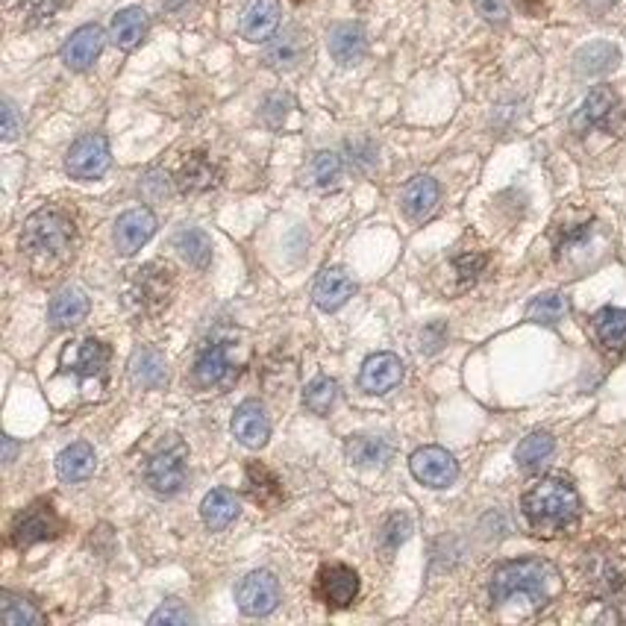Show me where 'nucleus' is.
<instances>
[{
    "label": "nucleus",
    "instance_id": "nucleus-1",
    "mask_svg": "<svg viewBox=\"0 0 626 626\" xmlns=\"http://www.w3.org/2000/svg\"><path fill=\"white\" fill-rule=\"evenodd\" d=\"M521 509L535 535H556L577 524L579 494L571 482L547 477V480L535 482L524 494Z\"/></svg>",
    "mask_w": 626,
    "mask_h": 626
},
{
    "label": "nucleus",
    "instance_id": "nucleus-2",
    "mask_svg": "<svg viewBox=\"0 0 626 626\" xmlns=\"http://www.w3.org/2000/svg\"><path fill=\"white\" fill-rule=\"evenodd\" d=\"M559 591V574L544 559H518L506 562L491 577V600L497 606L512 597H527L532 606H544Z\"/></svg>",
    "mask_w": 626,
    "mask_h": 626
},
{
    "label": "nucleus",
    "instance_id": "nucleus-3",
    "mask_svg": "<svg viewBox=\"0 0 626 626\" xmlns=\"http://www.w3.org/2000/svg\"><path fill=\"white\" fill-rule=\"evenodd\" d=\"M74 241V221L68 212L48 206L39 209L27 218L24 233H21V247L27 250V256L33 262H56L68 253Z\"/></svg>",
    "mask_w": 626,
    "mask_h": 626
},
{
    "label": "nucleus",
    "instance_id": "nucleus-4",
    "mask_svg": "<svg viewBox=\"0 0 626 626\" xmlns=\"http://www.w3.org/2000/svg\"><path fill=\"white\" fill-rule=\"evenodd\" d=\"M186 474H189V450L177 438L168 447L156 450L145 465L147 485L159 497H174L186 485Z\"/></svg>",
    "mask_w": 626,
    "mask_h": 626
},
{
    "label": "nucleus",
    "instance_id": "nucleus-5",
    "mask_svg": "<svg viewBox=\"0 0 626 626\" xmlns=\"http://www.w3.org/2000/svg\"><path fill=\"white\" fill-rule=\"evenodd\" d=\"M62 532V518L56 515V509L50 506L48 500H39L33 503L30 509H24L15 524H12V544L18 550L24 547H33L39 541H50Z\"/></svg>",
    "mask_w": 626,
    "mask_h": 626
},
{
    "label": "nucleus",
    "instance_id": "nucleus-6",
    "mask_svg": "<svg viewBox=\"0 0 626 626\" xmlns=\"http://www.w3.org/2000/svg\"><path fill=\"white\" fill-rule=\"evenodd\" d=\"M236 603H239L241 612L250 615V618L271 615L280 606V582L268 571H253L239 582Z\"/></svg>",
    "mask_w": 626,
    "mask_h": 626
},
{
    "label": "nucleus",
    "instance_id": "nucleus-7",
    "mask_svg": "<svg viewBox=\"0 0 626 626\" xmlns=\"http://www.w3.org/2000/svg\"><path fill=\"white\" fill-rule=\"evenodd\" d=\"M109 162V142L103 136H83L68 150L65 168L74 180H97L109 171Z\"/></svg>",
    "mask_w": 626,
    "mask_h": 626
},
{
    "label": "nucleus",
    "instance_id": "nucleus-8",
    "mask_svg": "<svg viewBox=\"0 0 626 626\" xmlns=\"http://www.w3.org/2000/svg\"><path fill=\"white\" fill-rule=\"evenodd\" d=\"M171 294H174V280H171V268H168V265L150 262V265L136 271L130 297H136V303H139L145 312H159V309H165L168 300H171Z\"/></svg>",
    "mask_w": 626,
    "mask_h": 626
},
{
    "label": "nucleus",
    "instance_id": "nucleus-9",
    "mask_svg": "<svg viewBox=\"0 0 626 626\" xmlns=\"http://www.w3.org/2000/svg\"><path fill=\"white\" fill-rule=\"evenodd\" d=\"M309 53V33L297 24L286 27L283 33H274L265 45V62L274 71H294Z\"/></svg>",
    "mask_w": 626,
    "mask_h": 626
},
{
    "label": "nucleus",
    "instance_id": "nucleus-10",
    "mask_svg": "<svg viewBox=\"0 0 626 626\" xmlns=\"http://www.w3.org/2000/svg\"><path fill=\"white\" fill-rule=\"evenodd\" d=\"M412 474L415 480L430 485V488H447L450 482L459 477V465L456 459L444 450V447H421L412 456Z\"/></svg>",
    "mask_w": 626,
    "mask_h": 626
},
{
    "label": "nucleus",
    "instance_id": "nucleus-11",
    "mask_svg": "<svg viewBox=\"0 0 626 626\" xmlns=\"http://www.w3.org/2000/svg\"><path fill=\"white\" fill-rule=\"evenodd\" d=\"M315 591H318V597L327 606L347 609L356 600V594H359V574L353 568H347V565H327L318 574Z\"/></svg>",
    "mask_w": 626,
    "mask_h": 626
},
{
    "label": "nucleus",
    "instance_id": "nucleus-12",
    "mask_svg": "<svg viewBox=\"0 0 626 626\" xmlns=\"http://www.w3.org/2000/svg\"><path fill=\"white\" fill-rule=\"evenodd\" d=\"M156 233V215L139 206V209H130L118 218L115 224V244L124 256H133L136 250H142L147 241L153 239Z\"/></svg>",
    "mask_w": 626,
    "mask_h": 626
},
{
    "label": "nucleus",
    "instance_id": "nucleus-13",
    "mask_svg": "<svg viewBox=\"0 0 626 626\" xmlns=\"http://www.w3.org/2000/svg\"><path fill=\"white\" fill-rule=\"evenodd\" d=\"M280 27V0H250L241 12L239 30L247 42H268Z\"/></svg>",
    "mask_w": 626,
    "mask_h": 626
},
{
    "label": "nucleus",
    "instance_id": "nucleus-14",
    "mask_svg": "<svg viewBox=\"0 0 626 626\" xmlns=\"http://www.w3.org/2000/svg\"><path fill=\"white\" fill-rule=\"evenodd\" d=\"M103 50V30L97 24H86L80 30H74L62 48V62L71 68V71H86L95 65V59Z\"/></svg>",
    "mask_w": 626,
    "mask_h": 626
},
{
    "label": "nucleus",
    "instance_id": "nucleus-15",
    "mask_svg": "<svg viewBox=\"0 0 626 626\" xmlns=\"http://www.w3.org/2000/svg\"><path fill=\"white\" fill-rule=\"evenodd\" d=\"M615 112H618L615 92L609 86H597L591 95L585 97V103L579 106V112L574 115V130L577 133H588V130H597V127H609Z\"/></svg>",
    "mask_w": 626,
    "mask_h": 626
},
{
    "label": "nucleus",
    "instance_id": "nucleus-16",
    "mask_svg": "<svg viewBox=\"0 0 626 626\" xmlns=\"http://www.w3.org/2000/svg\"><path fill=\"white\" fill-rule=\"evenodd\" d=\"M230 374H233V365H230L227 347L221 341H206L197 350V359H194V380H197V386H221V383L230 380Z\"/></svg>",
    "mask_w": 626,
    "mask_h": 626
},
{
    "label": "nucleus",
    "instance_id": "nucleus-17",
    "mask_svg": "<svg viewBox=\"0 0 626 626\" xmlns=\"http://www.w3.org/2000/svg\"><path fill=\"white\" fill-rule=\"evenodd\" d=\"M403 380V362L394 353H377L362 365L359 383L368 394H388Z\"/></svg>",
    "mask_w": 626,
    "mask_h": 626
},
{
    "label": "nucleus",
    "instance_id": "nucleus-18",
    "mask_svg": "<svg viewBox=\"0 0 626 626\" xmlns=\"http://www.w3.org/2000/svg\"><path fill=\"white\" fill-rule=\"evenodd\" d=\"M233 435L239 438L244 447H250V450H259L268 441L271 424H268L265 409L256 400H244L239 409H236V415H233Z\"/></svg>",
    "mask_w": 626,
    "mask_h": 626
},
{
    "label": "nucleus",
    "instance_id": "nucleus-19",
    "mask_svg": "<svg viewBox=\"0 0 626 626\" xmlns=\"http://www.w3.org/2000/svg\"><path fill=\"white\" fill-rule=\"evenodd\" d=\"M353 280L341 271V268H324L321 271V277L315 280V291H312V297H315V303L324 309V312H336L341 309L350 297H353Z\"/></svg>",
    "mask_w": 626,
    "mask_h": 626
},
{
    "label": "nucleus",
    "instance_id": "nucleus-20",
    "mask_svg": "<svg viewBox=\"0 0 626 626\" xmlns=\"http://www.w3.org/2000/svg\"><path fill=\"white\" fill-rule=\"evenodd\" d=\"M330 53L338 65H356L368 53V36L359 24H336L330 30Z\"/></svg>",
    "mask_w": 626,
    "mask_h": 626
},
{
    "label": "nucleus",
    "instance_id": "nucleus-21",
    "mask_svg": "<svg viewBox=\"0 0 626 626\" xmlns=\"http://www.w3.org/2000/svg\"><path fill=\"white\" fill-rule=\"evenodd\" d=\"M241 506L239 497L230 491V488H212L203 503H200V515H203V524L209 530H227L236 518H239Z\"/></svg>",
    "mask_w": 626,
    "mask_h": 626
},
{
    "label": "nucleus",
    "instance_id": "nucleus-22",
    "mask_svg": "<svg viewBox=\"0 0 626 626\" xmlns=\"http://www.w3.org/2000/svg\"><path fill=\"white\" fill-rule=\"evenodd\" d=\"M438 183L433 177H412L403 194H400V203H403V212L412 218V221H424L433 215V209L438 206Z\"/></svg>",
    "mask_w": 626,
    "mask_h": 626
},
{
    "label": "nucleus",
    "instance_id": "nucleus-23",
    "mask_svg": "<svg viewBox=\"0 0 626 626\" xmlns=\"http://www.w3.org/2000/svg\"><path fill=\"white\" fill-rule=\"evenodd\" d=\"M218 183V168L212 165V159L206 153H189L177 171V186L180 192H209Z\"/></svg>",
    "mask_w": 626,
    "mask_h": 626
},
{
    "label": "nucleus",
    "instance_id": "nucleus-24",
    "mask_svg": "<svg viewBox=\"0 0 626 626\" xmlns=\"http://www.w3.org/2000/svg\"><path fill=\"white\" fill-rule=\"evenodd\" d=\"M89 315V297L80 289H62L50 300V324L56 330L77 327Z\"/></svg>",
    "mask_w": 626,
    "mask_h": 626
},
{
    "label": "nucleus",
    "instance_id": "nucleus-25",
    "mask_svg": "<svg viewBox=\"0 0 626 626\" xmlns=\"http://www.w3.org/2000/svg\"><path fill=\"white\" fill-rule=\"evenodd\" d=\"M621 62V53L612 42H591L585 48H579L574 56V65H577L579 77H600V74H609L615 71Z\"/></svg>",
    "mask_w": 626,
    "mask_h": 626
},
{
    "label": "nucleus",
    "instance_id": "nucleus-26",
    "mask_svg": "<svg viewBox=\"0 0 626 626\" xmlns=\"http://www.w3.org/2000/svg\"><path fill=\"white\" fill-rule=\"evenodd\" d=\"M56 471H59V477L65 482L89 480L92 471H95V450H92V444L77 441V444L65 447L56 456Z\"/></svg>",
    "mask_w": 626,
    "mask_h": 626
},
{
    "label": "nucleus",
    "instance_id": "nucleus-27",
    "mask_svg": "<svg viewBox=\"0 0 626 626\" xmlns=\"http://www.w3.org/2000/svg\"><path fill=\"white\" fill-rule=\"evenodd\" d=\"M112 42L121 50H133L136 45H142V39L147 36V12L139 6H130V9H121L115 18H112Z\"/></svg>",
    "mask_w": 626,
    "mask_h": 626
},
{
    "label": "nucleus",
    "instance_id": "nucleus-28",
    "mask_svg": "<svg viewBox=\"0 0 626 626\" xmlns=\"http://www.w3.org/2000/svg\"><path fill=\"white\" fill-rule=\"evenodd\" d=\"M391 453H394V447L386 438H377V435H356L347 441V459L356 468H380L391 459Z\"/></svg>",
    "mask_w": 626,
    "mask_h": 626
},
{
    "label": "nucleus",
    "instance_id": "nucleus-29",
    "mask_svg": "<svg viewBox=\"0 0 626 626\" xmlns=\"http://www.w3.org/2000/svg\"><path fill=\"white\" fill-rule=\"evenodd\" d=\"M65 362H71V371L74 374L95 377V374H103V368L109 362V347L103 341H97V338H86L74 350L65 353Z\"/></svg>",
    "mask_w": 626,
    "mask_h": 626
},
{
    "label": "nucleus",
    "instance_id": "nucleus-30",
    "mask_svg": "<svg viewBox=\"0 0 626 626\" xmlns=\"http://www.w3.org/2000/svg\"><path fill=\"white\" fill-rule=\"evenodd\" d=\"M130 377L139 388H162L168 383V371H165V359L156 350H139L130 362Z\"/></svg>",
    "mask_w": 626,
    "mask_h": 626
},
{
    "label": "nucleus",
    "instance_id": "nucleus-31",
    "mask_svg": "<svg viewBox=\"0 0 626 626\" xmlns=\"http://www.w3.org/2000/svg\"><path fill=\"white\" fill-rule=\"evenodd\" d=\"M247 485H250V494L259 506L265 509H274L280 500H283V485L280 480L259 462H250L247 465Z\"/></svg>",
    "mask_w": 626,
    "mask_h": 626
},
{
    "label": "nucleus",
    "instance_id": "nucleus-32",
    "mask_svg": "<svg viewBox=\"0 0 626 626\" xmlns=\"http://www.w3.org/2000/svg\"><path fill=\"white\" fill-rule=\"evenodd\" d=\"M594 333L603 347L624 350L626 347V309H600L594 315Z\"/></svg>",
    "mask_w": 626,
    "mask_h": 626
},
{
    "label": "nucleus",
    "instance_id": "nucleus-33",
    "mask_svg": "<svg viewBox=\"0 0 626 626\" xmlns=\"http://www.w3.org/2000/svg\"><path fill=\"white\" fill-rule=\"evenodd\" d=\"M0 624L36 626L42 624V612H39L30 600L18 597V594H12V591H3V594H0Z\"/></svg>",
    "mask_w": 626,
    "mask_h": 626
},
{
    "label": "nucleus",
    "instance_id": "nucleus-34",
    "mask_svg": "<svg viewBox=\"0 0 626 626\" xmlns=\"http://www.w3.org/2000/svg\"><path fill=\"white\" fill-rule=\"evenodd\" d=\"M553 450H556L553 435L532 433L521 441V447H518L515 459H518V465H521L524 471H535V468H541V465L553 456Z\"/></svg>",
    "mask_w": 626,
    "mask_h": 626
},
{
    "label": "nucleus",
    "instance_id": "nucleus-35",
    "mask_svg": "<svg viewBox=\"0 0 626 626\" xmlns=\"http://www.w3.org/2000/svg\"><path fill=\"white\" fill-rule=\"evenodd\" d=\"M338 397V386L336 380L330 377H318L312 380L306 391H303V406L312 412V415H330V409L336 406Z\"/></svg>",
    "mask_w": 626,
    "mask_h": 626
},
{
    "label": "nucleus",
    "instance_id": "nucleus-36",
    "mask_svg": "<svg viewBox=\"0 0 626 626\" xmlns=\"http://www.w3.org/2000/svg\"><path fill=\"white\" fill-rule=\"evenodd\" d=\"M527 315H530V321H535V324H547V327H553V324H559V321L568 315V300H565L562 294H556V291L541 294V297H535V300H532L530 309H527Z\"/></svg>",
    "mask_w": 626,
    "mask_h": 626
},
{
    "label": "nucleus",
    "instance_id": "nucleus-37",
    "mask_svg": "<svg viewBox=\"0 0 626 626\" xmlns=\"http://www.w3.org/2000/svg\"><path fill=\"white\" fill-rule=\"evenodd\" d=\"M177 250L183 253V259H189L197 268H206L212 259V244L206 239V233H200V230H183L177 236Z\"/></svg>",
    "mask_w": 626,
    "mask_h": 626
},
{
    "label": "nucleus",
    "instance_id": "nucleus-38",
    "mask_svg": "<svg viewBox=\"0 0 626 626\" xmlns=\"http://www.w3.org/2000/svg\"><path fill=\"white\" fill-rule=\"evenodd\" d=\"M312 177H315V183L324 186V189L336 186V180L341 177V159H338L336 153H327V150L318 153L315 162H312Z\"/></svg>",
    "mask_w": 626,
    "mask_h": 626
},
{
    "label": "nucleus",
    "instance_id": "nucleus-39",
    "mask_svg": "<svg viewBox=\"0 0 626 626\" xmlns=\"http://www.w3.org/2000/svg\"><path fill=\"white\" fill-rule=\"evenodd\" d=\"M62 3L65 0H21V9H24L27 24L30 27H39V24H45V21H50L59 12Z\"/></svg>",
    "mask_w": 626,
    "mask_h": 626
},
{
    "label": "nucleus",
    "instance_id": "nucleus-40",
    "mask_svg": "<svg viewBox=\"0 0 626 626\" xmlns=\"http://www.w3.org/2000/svg\"><path fill=\"white\" fill-rule=\"evenodd\" d=\"M192 612L183 606V603H177V600H168L165 606H159L153 615H150V624H174V626H183V624H192Z\"/></svg>",
    "mask_w": 626,
    "mask_h": 626
},
{
    "label": "nucleus",
    "instance_id": "nucleus-41",
    "mask_svg": "<svg viewBox=\"0 0 626 626\" xmlns=\"http://www.w3.org/2000/svg\"><path fill=\"white\" fill-rule=\"evenodd\" d=\"M485 256L482 253H465V256H456V271H459V280L462 283H474L477 277L482 274V268H485Z\"/></svg>",
    "mask_w": 626,
    "mask_h": 626
},
{
    "label": "nucleus",
    "instance_id": "nucleus-42",
    "mask_svg": "<svg viewBox=\"0 0 626 626\" xmlns=\"http://www.w3.org/2000/svg\"><path fill=\"white\" fill-rule=\"evenodd\" d=\"M291 100L286 95H271L265 100V121L271 127H280L286 121V112H289Z\"/></svg>",
    "mask_w": 626,
    "mask_h": 626
},
{
    "label": "nucleus",
    "instance_id": "nucleus-43",
    "mask_svg": "<svg viewBox=\"0 0 626 626\" xmlns=\"http://www.w3.org/2000/svg\"><path fill=\"white\" fill-rule=\"evenodd\" d=\"M474 6L485 21H506L509 15V0H474Z\"/></svg>",
    "mask_w": 626,
    "mask_h": 626
},
{
    "label": "nucleus",
    "instance_id": "nucleus-44",
    "mask_svg": "<svg viewBox=\"0 0 626 626\" xmlns=\"http://www.w3.org/2000/svg\"><path fill=\"white\" fill-rule=\"evenodd\" d=\"M15 133H18V118H15L12 103L6 100V103H3V139H6V142H12V139H15Z\"/></svg>",
    "mask_w": 626,
    "mask_h": 626
},
{
    "label": "nucleus",
    "instance_id": "nucleus-45",
    "mask_svg": "<svg viewBox=\"0 0 626 626\" xmlns=\"http://www.w3.org/2000/svg\"><path fill=\"white\" fill-rule=\"evenodd\" d=\"M15 450H18V447H15V441L6 435V438H3V462H12V459H15Z\"/></svg>",
    "mask_w": 626,
    "mask_h": 626
}]
</instances>
